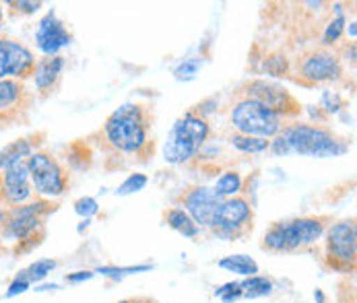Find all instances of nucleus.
<instances>
[{
	"instance_id": "20",
	"label": "nucleus",
	"mask_w": 357,
	"mask_h": 303,
	"mask_svg": "<svg viewBox=\"0 0 357 303\" xmlns=\"http://www.w3.org/2000/svg\"><path fill=\"white\" fill-rule=\"evenodd\" d=\"M242 190H244V178H242V173L236 171V169L223 171V173L219 176V180L215 182V186H213V192H215L221 201L240 196Z\"/></svg>"
},
{
	"instance_id": "18",
	"label": "nucleus",
	"mask_w": 357,
	"mask_h": 303,
	"mask_svg": "<svg viewBox=\"0 0 357 303\" xmlns=\"http://www.w3.org/2000/svg\"><path fill=\"white\" fill-rule=\"evenodd\" d=\"M163 221L167 227H172L174 231H178L180 235L195 240L201 233V227L190 219V215L182 208V206H172L163 210Z\"/></svg>"
},
{
	"instance_id": "36",
	"label": "nucleus",
	"mask_w": 357,
	"mask_h": 303,
	"mask_svg": "<svg viewBox=\"0 0 357 303\" xmlns=\"http://www.w3.org/2000/svg\"><path fill=\"white\" fill-rule=\"evenodd\" d=\"M118 303H157L151 297H128V300H122Z\"/></svg>"
},
{
	"instance_id": "7",
	"label": "nucleus",
	"mask_w": 357,
	"mask_h": 303,
	"mask_svg": "<svg viewBox=\"0 0 357 303\" xmlns=\"http://www.w3.org/2000/svg\"><path fill=\"white\" fill-rule=\"evenodd\" d=\"M357 225L356 217L331 223L324 233V264L335 272H356Z\"/></svg>"
},
{
	"instance_id": "19",
	"label": "nucleus",
	"mask_w": 357,
	"mask_h": 303,
	"mask_svg": "<svg viewBox=\"0 0 357 303\" xmlns=\"http://www.w3.org/2000/svg\"><path fill=\"white\" fill-rule=\"evenodd\" d=\"M38 137H27V139H19V141H13L10 145H6L2 151H0V171L13 163H19V161H25L31 153L38 151Z\"/></svg>"
},
{
	"instance_id": "10",
	"label": "nucleus",
	"mask_w": 357,
	"mask_h": 303,
	"mask_svg": "<svg viewBox=\"0 0 357 303\" xmlns=\"http://www.w3.org/2000/svg\"><path fill=\"white\" fill-rule=\"evenodd\" d=\"M296 75L298 83L302 85H322V83H335L343 77V60L335 50L318 48L306 52L296 62Z\"/></svg>"
},
{
	"instance_id": "37",
	"label": "nucleus",
	"mask_w": 357,
	"mask_h": 303,
	"mask_svg": "<svg viewBox=\"0 0 357 303\" xmlns=\"http://www.w3.org/2000/svg\"><path fill=\"white\" fill-rule=\"evenodd\" d=\"M4 221H6V208L0 204V231H2V227H4Z\"/></svg>"
},
{
	"instance_id": "21",
	"label": "nucleus",
	"mask_w": 357,
	"mask_h": 303,
	"mask_svg": "<svg viewBox=\"0 0 357 303\" xmlns=\"http://www.w3.org/2000/svg\"><path fill=\"white\" fill-rule=\"evenodd\" d=\"M219 268L227 270V272H236L242 277H255L258 274V264L255 258L246 256V254H231L225 256L223 260H219Z\"/></svg>"
},
{
	"instance_id": "15",
	"label": "nucleus",
	"mask_w": 357,
	"mask_h": 303,
	"mask_svg": "<svg viewBox=\"0 0 357 303\" xmlns=\"http://www.w3.org/2000/svg\"><path fill=\"white\" fill-rule=\"evenodd\" d=\"M73 33L58 19L54 10H48L36 27V46L44 56H60V50L70 46Z\"/></svg>"
},
{
	"instance_id": "35",
	"label": "nucleus",
	"mask_w": 357,
	"mask_h": 303,
	"mask_svg": "<svg viewBox=\"0 0 357 303\" xmlns=\"http://www.w3.org/2000/svg\"><path fill=\"white\" fill-rule=\"evenodd\" d=\"M93 274L96 272H91V270H79L75 274H66V283H83V281L93 279Z\"/></svg>"
},
{
	"instance_id": "34",
	"label": "nucleus",
	"mask_w": 357,
	"mask_h": 303,
	"mask_svg": "<svg viewBox=\"0 0 357 303\" xmlns=\"http://www.w3.org/2000/svg\"><path fill=\"white\" fill-rule=\"evenodd\" d=\"M8 6L19 10V15H33L42 8V2H8Z\"/></svg>"
},
{
	"instance_id": "30",
	"label": "nucleus",
	"mask_w": 357,
	"mask_h": 303,
	"mask_svg": "<svg viewBox=\"0 0 357 303\" xmlns=\"http://www.w3.org/2000/svg\"><path fill=\"white\" fill-rule=\"evenodd\" d=\"M199 68H201V60H186V62H182L176 70H174V75H176V79H184V81H190V79H195L197 77V72H199Z\"/></svg>"
},
{
	"instance_id": "24",
	"label": "nucleus",
	"mask_w": 357,
	"mask_h": 303,
	"mask_svg": "<svg viewBox=\"0 0 357 303\" xmlns=\"http://www.w3.org/2000/svg\"><path fill=\"white\" fill-rule=\"evenodd\" d=\"M54 268H56V260L46 258V260H38V262L29 264L27 268H23V270L19 272V277H23L29 285H33V283L44 281Z\"/></svg>"
},
{
	"instance_id": "23",
	"label": "nucleus",
	"mask_w": 357,
	"mask_h": 303,
	"mask_svg": "<svg viewBox=\"0 0 357 303\" xmlns=\"http://www.w3.org/2000/svg\"><path fill=\"white\" fill-rule=\"evenodd\" d=\"M242 287V297H248V300H256V297H264V295H271L273 293V281L268 277H262V274H255V277H246V281L240 283Z\"/></svg>"
},
{
	"instance_id": "29",
	"label": "nucleus",
	"mask_w": 357,
	"mask_h": 303,
	"mask_svg": "<svg viewBox=\"0 0 357 303\" xmlns=\"http://www.w3.org/2000/svg\"><path fill=\"white\" fill-rule=\"evenodd\" d=\"M215 295L221 297L223 303H234L242 297V287H240V283H225L221 289L215 291Z\"/></svg>"
},
{
	"instance_id": "2",
	"label": "nucleus",
	"mask_w": 357,
	"mask_h": 303,
	"mask_svg": "<svg viewBox=\"0 0 357 303\" xmlns=\"http://www.w3.org/2000/svg\"><path fill=\"white\" fill-rule=\"evenodd\" d=\"M275 155H302V157H341L349 151L347 139L339 137L331 128L312 122L285 124L283 130L271 139V149Z\"/></svg>"
},
{
	"instance_id": "31",
	"label": "nucleus",
	"mask_w": 357,
	"mask_h": 303,
	"mask_svg": "<svg viewBox=\"0 0 357 303\" xmlns=\"http://www.w3.org/2000/svg\"><path fill=\"white\" fill-rule=\"evenodd\" d=\"M322 105H324L326 114H333V111H339V109L345 105V101L339 98V93L324 91V93H322Z\"/></svg>"
},
{
	"instance_id": "6",
	"label": "nucleus",
	"mask_w": 357,
	"mask_h": 303,
	"mask_svg": "<svg viewBox=\"0 0 357 303\" xmlns=\"http://www.w3.org/2000/svg\"><path fill=\"white\" fill-rule=\"evenodd\" d=\"M229 126L238 134L271 141L283 130L285 120L258 101L238 98L229 107Z\"/></svg>"
},
{
	"instance_id": "22",
	"label": "nucleus",
	"mask_w": 357,
	"mask_h": 303,
	"mask_svg": "<svg viewBox=\"0 0 357 303\" xmlns=\"http://www.w3.org/2000/svg\"><path fill=\"white\" fill-rule=\"evenodd\" d=\"M227 143L240 153H248V155H260L271 149V141L266 139H256V137H246V134H238L231 132L227 137Z\"/></svg>"
},
{
	"instance_id": "9",
	"label": "nucleus",
	"mask_w": 357,
	"mask_h": 303,
	"mask_svg": "<svg viewBox=\"0 0 357 303\" xmlns=\"http://www.w3.org/2000/svg\"><path fill=\"white\" fill-rule=\"evenodd\" d=\"M255 227V206L246 196H234L221 201L219 210L211 223V231L215 238L223 242H236L252 233Z\"/></svg>"
},
{
	"instance_id": "1",
	"label": "nucleus",
	"mask_w": 357,
	"mask_h": 303,
	"mask_svg": "<svg viewBox=\"0 0 357 303\" xmlns=\"http://www.w3.org/2000/svg\"><path fill=\"white\" fill-rule=\"evenodd\" d=\"M151 114L147 105L124 103L112 111L102 128L103 143L122 155H153V141H149Z\"/></svg>"
},
{
	"instance_id": "5",
	"label": "nucleus",
	"mask_w": 357,
	"mask_h": 303,
	"mask_svg": "<svg viewBox=\"0 0 357 303\" xmlns=\"http://www.w3.org/2000/svg\"><path fill=\"white\" fill-rule=\"evenodd\" d=\"M211 139V124L195 109H188L172 126L163 145V159L172 165H182L195 159Z\"/></svg>"
},
{
	"instance_id": "27",
	"label": "nucleus",
	"mask_w": 357,
	"mask_h": 303,
	"mask_svg": "<svg viewBox=\"0 0 357 303\" xmlns=\"http://www.w3.org/2000/svg\"><path fill=\"white\" fill-rule=\"evenodd\" d=\"M264 70L273 77H283V75H289L291 66H289V60L285 56L277 54V56H268L264 60Z\"/></svg>"
},
{
	"instance_id": "33",
	"label": "nucleus",
	"mask_w": 357,
	"mask_h": 303,
	"mask_svg": "<svg viewBox=\"0 0 357 303\" xmlns=\"http://www.w3.org/2000/svg\"><path fill=\"white\" fill-rule=\"evenodd\" d=\"M141 270H149V266H128V268H100L98 272H102L105 277H114L118 279L120 274H130V272H141Z\"/></svg>"
},
{
	"instance_id": "26",
	"label": "nucleus",
	"mask_w": 357,
	"mask_h": 303,
	"mask_svg": "<svg viewBox=\"0 0 357 303\" xmlns=\"http://www.w3.org/2000/svg\"><path fill=\"white\" fill-rule=\"evenodd\" d=\"M149 178L145 173H130L116 190L118 196H128V194H135V192H141L145 186H147Z\"/></svg>"
},
{
	"instance_id": "13",
	"label": "nucleus",
	"mask_w": 357,
	"mask_h": 303,
	"mask_svg": "<svg viewBox=\"0 0 357 303\" xmlns=\"http://www.w3.org/2000/svg\"><path fill=\"white\" fill-rule=\"evenodd\" d=\"M31 180L25 161L13 163L0 171V204L4 208H15L31 201Z\"/></svg>"
},
{
	"instance_id": "8",
	"label": "nucleus",
	"mask_w": 357,
	"mask_h": 303,
	"mask_svg": "<svg viewBox=\"0 0 357 303\" xmlns=\"http://www.w3.org/2000/svg\"><path fill=\"white\" fill-rule=\"evenodd\" d=\"M29 180H31V190L38 199L52 201L60 199L68 190V173L66 169L58 163L56 157L50 153L36 151L25 159Z\"/></svg>"
},
{
	"instance_id": "12",
	"label": "nucleus",
	"mask_w": 357,
	"mask_h": 303,
	"mask_svg": "<svg viewBox=\"0 0 357 303\" xmlns=\"http://www.w3.org/2000/svg\"><path fill=\"white\" fill-rule=\"evenodd\" d=\"M38 58L25 44L13 38H0V81H27L33 77Z\"/></svg>"
},
{
	"instance_id": "14",
	"label": "nucleus",
	"mask_w": 357,
	"mask_h": 303,
	"mask_svg": "<svg viewBox=\"0 0 357 303\" xmlns=\"http://www.w3.org/2000/svg\"><path fill=\"white\" fill-rule=\"evenodd\" d=\"M180 204L184 206V210L190 215V219L199 227H211V223L219 210L221 199L213 192V188L197 184V186L186 188L180 194Z\"/></svg>"
},
{
	"instance_id": "11",
	"label": "nucleus",
	"mask_w": 357,
	"mask_h": 303,
	"mask_svg": "<svg viewBox=\"0 0 357 303\" xmlns=\"http://www.w3.org/2000/svg\"><path fill=\"white\" fill-rule=\"evenodd\" d=\"M240 98H250L275 114H279L283 120H294L302 114V103L296 100L283 85L266 81V79H252L240 87Z\"/></svg>"
},
{
	"instance_id": "32",
	"label": "nucleus",
	"mask_w": 357,
	"mask_h": 303,
	"mask_svg": "<svg viewBox=\"0 0 357 303\" xmlns=\"http://www.w3.org/2000/svg\"><path fill=\"white\" fill-rule=\"evenodd\" d=\"M29 283L23 279V277H15L13 279V283L8 285V291H6V297H17V295H21V293H25V291H29Z\"/></svg>"
},
{
	"instance_id": "17",
	"label": "nucleus",
	"mask_w": 357,
	"mask_h": 303,
	"mask_svg": "<svg viewBox=\"0 0 357 303\" xmlns=\"http://www.w3.org/2000/svg\"><path fill=\"white\" fill-rule=\"evenodd\" d=\"M29 105H31V93L27 91L23 81H15V79L0 81V116L4 120L19 116V111L29 109Z\"/></svg>"
},
{
	"instance_id": "39",
	"label": "nucleus",
	"mask_w": 357,
	"mask_h": 303,
	"mask_svg": "<svg viewBox=\"0 0 357 303\" xmlns=\"http://www.w3.org/2000/svg\"><path fill=\"white\" fill-rule=\"evenodd\" d=\"M2 17H4V13H2V4H0V31H2Z\"/></svg>"
},
{
	"instance_id": "4",
	"label": "nucleus",
	"mask_w": 357,
	"mask_h": 303,
	"mask_svg": "<svg viewBox=\"0 0 357 303\" xmlns=\"http://www.w3.org/2000/svg\"><path fill=\"white\" fill-rule=\"evenodd\" d=\"M56 208L52 201L36 199L15 208H6L2 235L17 242V252H31L46 238V217Z\"/></svg>"
},
{
	"instance_id": "3",
	"label": "nucleus",
	"mask_w": 357,
	"mask_h": 303,
	"mask_svg": "<svg viewBox=\"0 0 357 303\" xmlns=\"http://www.w3.org/2000/svg\"><path fill=\"white\" fill-rule=\"evenodd\" d=\"M331 225L328 215L298 217L287 221H275L262 235V250L273 254L298 252L318 244Z\"/></svg>"
},
{
	"instance_id": "38",
	"label": "nucleus",
	"mask_w": 357,
	"mask_h": 303,
	"mask_svg": "<svg viewBox=\"0 0 357 303\" xmlns=\"http://www.w3.org/2000/svg\"><path fill=\"white\" fill-rule=\"evenodd\" d=\"M347 33L351 36V40H356V21H351V23H349V27H347Z\"/></svg>"
},
{
	"instance_id": "25",
	"label": "nucleus",
	"mask_w": 357,
	"mask_h": 303,
	"mask_svg": "<svg viewBox=\"0 0 357 303\" xmlns=\"http://www.w3.org/2000/svg\"><path fill=\"white\" fill-rule=\"evenodd\" d=\"M337 17L333 19V21H328V25L324 27V33H322V48H328L331 50V46H335L339 40H341V36H343V31H345V25H347V19L341 15V8H337Z\"/></svg>"
},
{
	"instance_id": "16",
	"label": "nucleus",
	"mask_w": 357,
	"mask_h": 303,
	"mask_svg": "<svg viewBox=\"0 0 357 303\" xmlns=\"http://www.w3.org/2000/svg\"><path fill=\"white\" fill-rule=\"evenodd\" d=\"M64 66H66L64 56H44V58L38 60L31 79H33L38 95L42 100H46V98H50L52 93H56V89L60 87V81H62Z\"/></svg>"
},
{
	"instance_id": "28",
	"label": "nucleus",
	"mask_w": 357,
	"mask_h": 303,
	"mask_svg": "<svg viewBox=\"0 0 357 303\" xmlns=\"http://www.w3.org/2000/svg\"><path fill=\"white\" fill-rule=\"evenodd\" d=\"M75 212L81 215V217H85V219H89V217H93V215L100 212V204H98L96 199H91V196H83V199L75 201Z\"/></svg>"
}]
</instances>
